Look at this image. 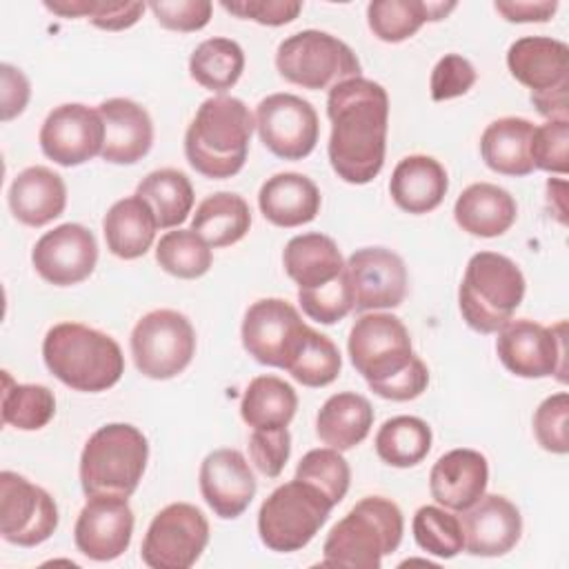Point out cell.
I'll use <instances>...</instances> for the list:
<instances>
[{"instance_id":"ffe728a7","label":"cell","mask_w":569,"mask_h":569,"mask_svg":"<svg viewBox=\"0 0 569 569\" xmlns=\"http://www.w3.org/2000/svg\"><path fill=\"white\" fill-rule=\"evenodd\" d=\"M131 533L133 511L127 498L89 496L87 505L78 513L73 542L82 556L107 562L127 551Z\"/></svg>"},{"instance_id":"6da1fadb","label":"cell","mask_w":569,"mask_h":569,"mask_svg":"<svg viewBox=\"0 0 569 569\" xmlns=\"http://www.w3.org/2000/svg\"><path fill=\"white\" fill-rule=\"evenodd\" d=\"M327 116L331 136L327 144L331 169L349 184L371 182L387 149L389 96L382 84L362 76L342 80L329 89Z\"/></svg>"},{"instance_id":"836d02e7","label":"cell","mask_w":569,"mask_h":569,"mask_svg":"<svg viewBox=\"0 0 569 569\" xmlns=\"http://www.w3.org/2000/svg\"><path fill=\"white\" fill-rule=\"evenodd\" d=\"M249 227V204L242 196L231 191H218L207 196L191 218V229L213 249L236 244L247 236Z\"/></svg>"},{"instance_id":"f1b7e54d","label":"cell","mask_w":569,"mask_h":569,"mask_svg":"<svg viewBox=\"0 0 569 569\" xmlns=\"http://www.w3.org/2000/svg\"><path fill=\"white\" fill-rule=\"evenodd\" d=\"M518 207L513 196L491 182L469 184L453 204L458 227L478 238H496L511 229Z\"/></svg>"},{"instance_id":"ee69618b","label":"cell","mask_w":569,"mask_h":569,"mask_svg":"<svg viewBox=\"0 0 569 569\" xmlns=\"http://www.w3.org/2000/svg\"><path fill=\"white\" fill-rule=\"evenodd\" d=\"M296 478L318 487L336 507L349 491L351 471L340 451L329 447L307 451L296 467Z\"/></svg>"},{"instance_id":"5bb4252c","label":"cell","mask_w":569,"mask_h":569,"mask_svg":"<svg viewBox=\"0 0 569 569\" xmlns=\"http://www.w3.org/2000/svg\"><path fill=\"white\" fill-rule=\"evenodd\" d=\"M262 144L282 160L307 158L318 142L320 122L309 100L293 93H271L256 109Z\"/></svg>"},{"instance_id":"681fc988","label":"cell","mask_w":569,"mask_h":569,"mask_svg":"<svg viewBox=\"0 0 569 569\" xmlns=\"http://www.w3.org/2000/svg\"><path fill=\"white\" fill-rule=\"evenodd\" d=\"M473 82H476L473 64L458 53H447L436 62L431 71V82H429L431 98L436 102H442V100L465 96L473 87Z\"/></svg>"},{"instance_id":"9a60e30c","label":"cell","mask_w":569,"mask_h":569,"mask_svg":"<svg viewBox=\"0 0 569 569\" xmlns=\"http://www.w3.org/2000/svg\"><path fill=\"white\" fill-rule=\"evenodd\" d=\"M58 529V505L38 485L13 471L0 473V533L18 547H36Z\"/></svg>"},{"instance_id":"1f68e13d","label":"cell","mask_w":569,"mask_h":569,"mask_svg":"<svg viewBox=\"0 0 569 569\" xmlns=\"http://www.w3.org/2000/svg\"><path fill=\"white\" fill-rule=\"evenodd\" d=\"M373 425L371 402L353 391H340L325 400L316 416V433L331 449L347 451L360 445Z\"/></svg>"},{"instance_id":"8fae6325","label":"cell","mask_w":569,"mask_h":569,"mask_svg":"<svg viewBox=\"0 0 569 569\" xmlns=\"http://www.w3.org/2000/svg\"><path fill=\"white\" fill-rule=\"evenodd\" d=\"M196 353V331L189 318L173 309L144 313L131 331V356L138 371L151 380L182 373Z\"/></svg>"},{"instance_id":"db71d44e","label":"cell","mask_w":569,"mask_h":569,"mask_svg":"<svg viewBox=\"0 0 569 569\" xmlns=\"http://www.w3.org/2000/svg\"><path fill=\"white\" fill-rule=\"evenodd\" d=\"M493 9L509 22H547L556 9V0H498Z\"/></svg>"},{"instance_id":"7c38bea8","label":"cell","mask_w":569,"mask_h":569,"mask_svg":"<svg viewBox=\"0 0 569 569\" xmlns=\"http://www.w3.org/2000/svg\"><path fill=\"white\" fill-rule=\"evenodd\" d=\"M567 325L545 327L529 318L509 320L496 340L500 362L520 378L556 376L567 380Z\"/></svg>"},{"instance_id":"60d3db41","label":"cell","mask_w":569,"mask_h":569,"mask_svg":"<svg viewBox=\"0 0 569 569\" xmlns=\"http://www.w3.org/2000/svg\"><path fill=\"white\" fill-rule=\"evenodd\" d=\"M211 247L193 229L167 231L156 247V262L171 276L193 280L209 271Z\"/></svg>"},{"instance_id":"3957f363","label":"cell","mask_w":569,"mask_h":569,"mask_svg":"<svg viewBox=\"0 0 569 569\" xmlns=\"http://www.w3.org/2000/svg\"><path fill=\"white\" fill-rule=\"evenodd\" d=\"M253 127L256 120L240 98H207L184 133L187 162L211 180L236 176L247 162Z\"/></svg>"},{"instance_id":"f5cc1de1","label":"cell","mask_w":569,"mask_h":569,"mask_svg":"<svg viewBox=\"0 0 569 569\" xmlns=\"http://www.w3.org/2000/svg\"><path fill=\"white\" fill-rule=\"evenodd\" d=\"M0 76H2V120L9 122L11 118L24 111L31 89H29L27 76L13 64L4 62L0 67Z\"/></svg>"},{"instance_id":"8d00e7d4","label":"cell","mask_w":569,"mask_h":569,"mask_svg":"<svg viewBox=\"0 0 569 569\" xmlns=\"http://www.w3.org/2000/svg\"><path fill=\"white\" fill-rule=\"evenodd\" d=\"M376 453L391 467H416L431 449V427L416 416H393L376 433Z\"/></svg>"},{"instance_id":"44dd1931","label":"cell","mask_w":569,"mask_h":569,"mask_svg":"<svg viewBox=\"0 0 569 569\" xmlns=\"http://www.w3.org/2000/svg\"><path fill=\"white\" fill-rule=\"evenodd\" d=\"M200 493L218 518L233 520L256 496V478L238 449H216L200 465Z\"/></svg>"},{"instance_id":"ab89813d","label":"cell","mask_w":569,"mask_h":569,"mask_svg":"<svg viewBox=\"0 0 569 569\" xmlns=\"http://www.w3.org/2000/svg\"><path fill=\"white\" fill-rule=\"evenodd\" d=\"M2 422L20 431L47 427L56 413L53 391L44 385H18L2 371Z\"/></svg>"},{"instance_id":"b9f144b4","label":"cell","mask_w":569,"mask_h":569,"mask_svg":"<svg viewBox=\"0 0 569 569\" xmlns=\"http://www.w3.org/2000/svg\"><path fill=\"white\" fill-rule=\"evenodd\" d=\"M411 529L418 547L431 556L453 558L465 549V533H462L460 518L440 507H433V505L420 507L413 516Z\"/></svg>"},{"instance_id":"f546056e","label":"cell","mask_w":569,"mask_h":569,"mask_svg":"<svg viewBox=\"0 0 569 569\" xmlns=\"http://www.w3.org/2000/svg\"><path fill=\"white\" fill-rule=\"evenodd\" d=\"M156 229V216L140 196H129L113 202L102 220L107 249L122 260L144 256L153 244Z\"/></svg>"},{"instance_id":"d6986e66","label":"cell","mask_w":569,"mask_h":569,"mask_svg":"<svg viewBox=\"0 0 569 569\" xmlns=\"http://www.w3.org/2000/svg\"><path fill=\"white\" fill-rule=\"evenodd\" d=\"M347 273L356 311L393 309L407 296V267L385 247H365L349 256Z\"/></svg>"},{"instance_id":"83f0119b","label":"cell","mask_w":569,"mask_h":569,"mask_svg":"<svg viewBox=\"0 0 569 569\" xmlns=\"http://www.w3.org/2000/svg\"><path fill=\"white\" fill-rule=\"evenodd\" d=\"M287 276L298 284V291H311L338 280L347 262L338 244L325 233H302L287 242L282 253Z\"/></svg>"},{"instance_id":"7402d4cb","label":"cell","mask_w":569,"mask_h":569,"mask_svg":"<svg viewBox=\"0 0 569 569\" xmlns=\"http://www.w3.org/2000/svg\"><path fill=\"white\" fill-rule=\"evenodd\" d=\"M465 549L471 556L496 558L516 547L522 533V516L518 507L498 493H482L478 502L462 511Z\"/></svg>"},{"instance_id":"cb8c5ba5","label":"cell","mask_w":569,"mask_h":569,"mask_svg":"<svg viewBox=\"0 0 569 569\" xmlns=\"http://www.w3.org/2000/svg\"><path fill=\"white\" fill-rule=\"evenodd\" d=\"M487 480L489 465L480 451L451 449L431 467L429 491L445 509L465 511L485 493Z\"/></svg>"},{"instance_id":"7dc6e473","label":"cell","mask_w":569,"mask_h":569,"mask_svg":"<svg viewBox=\"0 0 569 569\" xmlns=\"http://www.w3.org/2000/svg\"><path fill=\"white\" fill-rule=\"evenodd\" d=\"M567 420H569V396L565 391L553 393L538 405L533 413V433L538 445L545 451H551V453L569 451Z\"/></svg>"},{"instance_id":"d6a6232c","label":"cell","mask_w":569,"mask_h":569,"mask_svg":"<svg viewBox=\"0 0 569 569\" xmlns=\"http://www.w3.org/2000/svg\"><path fill=\"white\" fill-rule=\"evenodd\" d=\"M456 9V2L425 0H373L367 7L371 33L382 42H402L411 38L425 22L442 20Z\"/></svg>"},{"instance_id":"f35d334b","label":"cell","mask_w":569,"mask_h":569,"mask_svg":"<svg viewBox=\"0 0 569 569\" xmlns=\"http://www.w3.org/2000/svg\"><path fill=\"white\" fill-rule=\"evenodd\" d=\"M340 369L342 358L333 340L309 325L284 365V371H289L291 378L305 387H327L338 378Z\"/></svg>"},{"instance_id":"c3c4849f","label":"cell","mask_w":569,"mask_h":569,"mask_svg":"<svg viewBox=\"0 0 569 569\" xmlns=\"http://www.w3.org/2000/svg\"><path fill=\"white\" fill-rule=\"evenodd\" d=\"M291 453V436L287 427L253 429L249 436V456L256 469L267 478H278Z\"/></svg>"},{"instance_id":"52a82bcc","label":"cell","mask_w":569,"mask_h":569,"mask_svg":"<svg viewBox=\"0 0 569 569\" xmlns=\"http://www.w3.org/2000/svg\"><path fill=\"white\" fill-rule=\"evenodd\" d=\"M525 298L520 267L496 251L473 253L467 262L458 305L462 320L478 333H498Z\"/></svg>"},{"instance_id":"f6af8a7d","label":"cell","mask_w":569,"mask_h":569,"mask_svg":"<svg viewBox=\"0 0 569 569\" xmlns=\"http://www.w3.org/2000/svg\"><path fill=\"white\" fill-rule=\"evenodd\" d=\"M529 156L533 169L565 176L569 171V122L547 120L533 129Z\"/></svg>"},{"instance_id":"484cf974","label":"cell","mask_w":569,"mask_h":569,"mask_svg":"<svg viewBox=\"0 0 569 569\" xmlns=\"http://www.w3.org/2000/svg\"><path fill=\"white\" fill-rule=\"evenodd\" d=\"M449 189L445 167L425 153L402 158L389 180V193L393 202L413 216L433 211Z\"/></svg>"},{"instance_id":"d4e9b609","label":"cell","mask_w":569,"mask_h":569,"mask_svg":"<svg viewBox=\"0 0 569 569\" xmlns=\"http://www.w3.org/2000/svg\"><path fill=\"white\" fill-rule=\"evenodd\" d=\"M67 207V187L62 176L49 167L22 169L9 187V209L27 227H44Z\"/></svg>"},{"instance_id":"4dcf8cb0","label":"cell","mask_w":569,"mask_h":569,"mask_svg":"<svg viewBox=\"0 0 569 569\" xmlns=\"http://www.w3.org/2000/svg\"><path fill=\"white\" fill-rule=\"evenodd\" d=\"M533 129V122L516 116L498 118L487 124L480 138V153L485 164L502 176H529L533 171L529 156Z\"/></svg>"},{"instance_id":"30bf717a","label":"cell","mask_w":569,"mask_h":569,"mask_svg":"<svg viewBox=\"0 0 569 569\" xmlns=\"http://www.w3.org/2000/svg\"><path fill=\"white\" fill-rule=\"evenodd\" d=\"M276 69L287 82L318 91L358 78L360 60L340 38L327 31L305 29L278 44Z\"/></svg>"},{"instance_id":"f907efd6","label":"cell","mask_w":569,"mask_h":569,"mask_svg":"<svg viewBox=\"0 0 569 569\" xmlns=\"http://www.w3.org/2000/svg\"><path fill=\"white\" fill-rule=\"evenodd\" d=\"M149 9L164 29L189 33L209 24L213 4L209 0H160L151 2Z\"/></svg>"},{"instance_id":"4fadbf2b","label":"cell","mask_w":569,"mask_h":569,"mask_svg":"<svg viewBox=\"0 0 569 569\" xmlns=\"http://www.w3.org/2000/svg\"><path fill=\"white\" fill-rule=\"evenodd\" d=\"M209 542L204 513L189 502H171L160 509L142 540L140 558L151 569H189Z\"/></svg>"},{"instance_id":"8992f818","label":"cell","mask_w":569,"mask_h":569,"mask_svg":"<svg viewBox=\"0 0 569 569\" xmlns=\"http://www.w3.org/2000/svg\"><path fill=\"white\" fill-rule=\"evenodd\" d=\"M149 442L127 422H111L89 436L80 453V485L89 496L129 498L147 469Z\"/></svg>"},{"instance_id":"5b68a950","label":"cell","mask_w":569,"mask_h":569,"mask_svg":"<svg viewBox=\"0 0 569 569\" xmlns=\"http://www.w3.org/2000/svg\"><path fill=\"white\" fill-rule=\"evenodd\" d=\"M402 529V511L393 500L367 496L331 527L322 545V565L378 569L382 558L398 549Z\"/></svg>"},{"instance_id":"e0dca14e","label":"cell","mask_w":569,"mask_h":569,"mask_svg":"<svg viewBox=\"0 0 569 569\" xmlns=\"http://www.w3.org/2000/svg\"><path fill=\"white\" fill-rule=\"evenodd\" d=\"M104 124L98 109L67 102L49 111L40 129L42 153L60 167H78L102 153Z\"/></svg>"},{"instance_id":"7bdbcfd3","label":"cell","mask_w":569,"mask_h":569,"mask_svg":"<svg viewBox=\"0 0 569 569\" xmlns=\"http://www.w3.org/2000/svg\"><path fill=\"white\" fill-rule=\"evenodd\" d=\"M44 7L62 18H87L93 27L120 31L133 27L144 13L142 2H107V0H53Z\"/></svg>"},{"instance_id":"2e32d148","label":"cell","mask_w":569,"mask_h":569,"mask_svg":"<svg viewBox=\"0 0 569 569\" xmlns=\"http://www.w3.org/2000/svg\"><path fill=\"white\" fill-rule=\"evenodd\" d=\"M305 322L298 309L282 298H262L253 302L242 320V347L260 365L284 369L298 345Z\"/></svg>"},{"instance_id":"ba28073f","label":"cell","mask_w":569,"mask_h":569,"mask_svg":"<svg viewBox=\"0 0 569 569\" xmlns=\"http://www.w3.org/2000/svg\"><path fill=\"white\" fill-rule=\"evenodd\" d=\"M333 502L311 482L293 478L269 493L258 511V533L267 549L291 553L307 547L327 522Z\"/></svg>"},{"instance_id":"603a6c76","label":"cell","mask_w":569,"mask_h":569,"mask_svg":"<svg viewBox=\"0 0 569 569\" xmlns=\"http://www.w3.org/2000/svg\"><path fill=\"white\" fill-rule=\"evenodd\" d=\"M104 124L102 160L111 164H133L153 144V122L144 107L129 98H109L98 107Z\"/></svg>"},{"instance_id":"4316f807","label":"cell","mask_w":569,"mask_h":569,"mask_svg":"<svg viewBox=\"0 0 569 569\" xmlns=\"http://www.w3.org/2000/svg\"><path fill=\"white\" fill-rule=\"evenodd\" d=\"M320 202L316 182L296 171L271 176L258 193V207L264 220L284 229L311 222L320 211Z\"/></svg>"},{"instance_id":"74e56055","label":"cell","mask_w":569,"mask_h":569,"mask_svg":"<svg viewBox=\"0 0 569 569\" xmlns=\"http://www.w3.org/2000/svg\"><path fill=\"white\" fill-rule=\"evenodd\" d=\"M244 71V51L231 38H209L189 58L191 78L216 93L231 89Z\"/></svg>"},{"instance_id":"816d5d0a","label":"cell","mask_w":569,"mask_h":569,"mask_svg":"<svg viewBox=\"0 0 569 569\" xmlns=\"http://www.w3.org/2000/svg\"><path fill=\"white\" fill-rule=\"evenodd\" d=\"M224 11L244 18V20H253L258 24H267V27H280V24H289L291 20L298 18L302 2L298 0H222L220 2Z\"/></svg>"},{"instance_id":"ac0fdd59","label":"cell","mask_w":569,"mask_h":569,"mask_svg":"<svg viewBox=\"0 0 569 569\" xmlns=\"http://www.w3.org/2000/svg\"><path fill=\"white\" fill-rule=\"evenodd\" d=\"M31 262L38 276L56 287L78 284L96 269V236L78 222H64L40 236L31 251Z\"/></svg>"},{"instance_id":"bcb514c9","label":"cell","mask_w":569,"mask_h":569,"mask_svg":"<svg viewBox=\"0 0 569 569\" xmlns=\"http://www.w3.org/2000/svg\"><path fill=\"white\" fill-rule=\"evenodd\" d=\"M298 302L302 311L320 325H333L342 320L353 309V291L347 269L338 280H333L327 287L298 291Z\"/></svg>"},{"instance_id":"7a4b0ae2","label":"cell","mask_w":569,"mask_h":569,"mask_svg":"<svg viewBox=\"0 0 569 569\" xmlns=\"http://www.w3.org/2000/svg\"><path fill=\"white\" fill-rule=\"evenodd\" d=\"M347 349L356 371L385 400H413L429 385V371L413 353L407 327L393 313L360 316L349 331Z\"/></svg>"},{"instance_id":"277c9868","label":"cell","mask_w":569,"mask_h":569,"mask_svg":"<svg viewBox=\"0 0 569 569\" xmlns=\"http://www.w3.org/2000/svg\"><path fill=\"white\" fill-rule=\"evenodd\" d=\"M42 358L62 385L84 393L107 391L124 373L120 345L80 322L53 325L42 340Z\"/></svg>"},{"instance_id":"9c48e42d","label":"cell","mask_w":569,"mask_h":569,"mask_svg":"<svg viewBox=\"0 0 569 569\" xmlns=\"http://www.w3.org/2000/svg\"><path fill=\"white\" fill-rule=\"evenodd\" d=\"M511 76L531 89V104L547 120L569 122V47L549 36L518 38L507 51Z\"/></svg>"},{"instance_id":"e575fe53","label":"cell","mask_w":569,"mask_h":569,"mask_svg":"<svg viewBox=\"0 0 569 569\" xmlns=\"http://www.w3.org/2000/svg\"><path fill=\"white\" fill-rule=\"evenodd\" d=\"M298 409V396L289 382L278 376L253 378L240 402L242 420L253 429L287 427Z\"/></svg>"},{"instance_id":"d590c367","label":"cell","mask_w":569,"mask_h":569,"mask_svg":"<svg viewBox=\"0 0 569 569\" xmlns=\"http://www.w3.org/2000/svg\"><path fill=\"white\" fill-rule=\"evenodd\" d=\"M136 196L151 207L160 229L182 224L193 207V187L178 169H156L147 173L140 180Z\"/></svg>"}]
</instances>
